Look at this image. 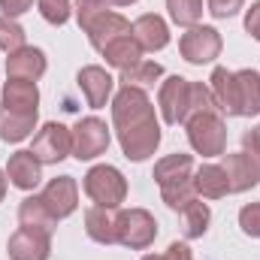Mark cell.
Returning <instances> with one entry per match:
<instances>
[{"instance_id":"obj_1","label":"cell","mask_w":260,"mask_h":260,"mask_svg":"<svg viewBox=\"0 0 260 260\" xmlns=\"http://www.w3.org/2000/svg\"><path fill=\"white\" fill-rule=\"evenodd\" d=\"M112 121H115L118 142L127 160H145L160 145V124L142 88L121 85V91L112 100Z\"/></svg>"},{"instance_id":"obj_2","label":"cell","mask_w":260,"mask_h":260,"mask_svg":"<svg viewBox=\"0 0 260 260\" xmlns=\"http://www.w3.org/2000/svg\"><path fill=\"white\" fill-rule=\"evenodd\" d=\"M85 194L91 197L97 206H106V209H118L127 197V182L124 176L109 167V164H100L94 170H88L85 176Z\"/></svg>"},{"instance_id":"obj_3","label":"cell","mask_w":260,"mask_h":260,"mask_svg":"<svg viewBox=\"0 0 260 260\" xmlns=\"http://www.w3.org/2000/svg\"><path fill=\"white\" fill-rule=\"evenodd\" d=\"M185 124H188V139H191L197 154H203V157L224 154V148H227V130H224V121L218 118V112L194 115Z\"/></svg>"},{"instance_id":"obj_4","label":"cell","mask_w":260,"mask_h":260,"mask_svg":"<svg viewBox=\"0 0 260 260\" xmlns=\"http://www.w3.org/2000/svg\"><path fill=\"white\" fill-rule=\"evenodd\" d=\"M179 52L188 64H209L221 55V34L215 27H188V34H182L179 40Z\"/></svg>"},{"instance_id":"obj_5","label":"cell","mask_w":260,"mask_h":260,"mask_svg":"<svg viewBox=\"0 0 260 260\" xmlns=\"http://www.w3.org/2000/svg\"><path fill=\"white\" fill-rule=\"evenodd\" d=\"M157 236V221L151 218V212L145 209H130L121 212V224H118V242L127 245L133 251H142L154 242Z\"/></svg>"},{"instance_id":"obj_6","label":"cell","mask_w":260,"mask_h":260,"mask_svg":"<svg viewBox=\"0 0 260 260\" xmlns=\"http://www.w3.org/2000/svg\"><path fill=\"white\" fill-rule=\"evenodd\" d=\"M109 148V127L100 118H82L73 127V157L94 160Z\"/></svg>"},{"instance_id":"obj_7","label":"cell","mask_w":260,"mask_h":260,"mask_svg":"<svg viewBox=\"0 0 260 260\" xmlns=\"http://www.w3.org/2000/svg\"><path fill=\"white\" fill-rule=\"evenodd\" d=\"M30 151L37 154L40 164H58V160H64L67 154L73 151V133L64 124L52 121V124H46L34 136V148Z\"/></svg>"},{"instance_id":"obj_8","label":"cell","mask_w":260,"mask_h":260,"mask_svg":"<svg viewBox=\"0 0 260 260\" xmlns=\"http://www.w3.org/2000/svg\"><path fill=\"white\" fill-rule=\"evenodd\" d=\"M160 112L167 124H179L188 121V106H191V82L182 76H170L160 85Z\"/></svg>"},{"instance_id":"obj_9","label":"cell","mask_w":260,"mask_h":260,"mask_svg":"<svg viewBox=\"0 0 260 260\" xmlns=\"http://www.w3.org/2000/svg\"><path fill=\"white\" fill-rule=\"evenodd\" d=\"M9 260H49L52 254V233L34 230V227H18L9 236Z\"/></svg>"},{"instance_id":"obj_10","label":"cell","mask_w":260,"mask_h":260,"mask_svg":"<svg viewBox=\"0 0 260 260\" xmlns=\"http://www.w3.org/2000/svg\"><path fill=\"white\" fill-rule=\"evenodd\" d=\"M43 200V206L52 212V218H67V215H73L76 212V206H79V191H76V182H73V176H58V179H52L49 185H46V191L40 194Z\"/></svg>"},{"instance_id":"obj_11","label":"cell","mask_w":260,"mask_h":260,"mask_svg":"<svg viewBox=\"0 0 260 260\" xmlns=\"http://www.w3.org/2000/svg\"><path fill=\"white\" fill-rule=\"evenodd\" d=\"M37 106H40V91H37L34 82H27V79H9L3 85L0 109L18 112V115H37Z\"/></svg>"},{"instance_id":"obj_12","label":"cell","mask_w":260,"mask_h":260,"mask_svg":"<svg viewBox=\"0 0 260 260\" xmlns=\"http://www.w3.org/2000/svg\"><path fill=\"white\" fill-rule=\"evenodd\" d=\"M233 106H236V115L260 112V73L254 70L233 73Z\"/></svg>"},{"instance_id":"obj_13","label":"cell","mask_w":260,"mask_h":260,"mask_svg":"<svg viewBox=\"0 0 260 260\" xmlns=\"http://www.w3.org/2000/svg\"><path fill=\"white\" fill-rule=\"evenodd\" d=\"M118 224H121V212L115 209H106V206H94L85 212V227H88V236L100 245H112L118 242Z\"/></svg>"},{"instance_id":"obj_14","label":"cell","mask_w":260,"mask_h":260,"mask_svg":"<svg viewBox=\"0 0 260 260\" xmlns=\"http://www.w3.org/2000/svg\"><path fill=\"white\" fill-rule=\"evenodd\" d=\"M76 82H79V88H82L88 106H94V109L106 106V100H109V94H112V85H115L112 76H109L103 67H85V70H79Z\"/></svg>"},{"instance_id":"obj_15","label":"cell","mask_w":260,"mask_h":260,"mask_svg":"<svg viewBox=\"0 0 260 260\" xmlns=\"http://www.w3.org/2000/svg\"><path fill=\"white\" fill-rule=\"evenodd\" d=\"M6 73L9 79H27V82H37L43 73H46V55L34 46H21L15 52H9L6 58Z\"/></svg>"},{"instance_id":"obj_16","label":"cell","mask_w":260,"mask_h":260,"mask_svg":"<svg viewBox=\"0 0 260 260\" xmlns=\"http://www.w3.org/2000/svg\"><path fill=\"white\" fill-rule=\"evenodd\" d=\"M130 34H133V40L139 43V49H145V52H160L167 43H170V27H167V21L160 18V15H142V18H136L133 21V27H130Z\"/></svg>"},{"instance_id":"obj_17","label":"cell","mask_w":260,"mask_h":260,"mask_svg":"<svg viewBox=\"0 0 260 260\" xmlns=\"http://www.w3.org/2000/svg\"><path fill=\"white\" fill-rule=\"evenodd\" d=\"M224 173H227V185H230V194H242V191L254 188V185L260 182L257 167H254V160H251L245 151L227 154V160H224Z\"/></svg>"},{"instance_id":"obj_18","label":"cell","mask_w":260,"mask_h":260,"mask_svg":"<svg viewBox=\"0 0 260 260\" xmlns=\"http://www.w3.org/2000/svg\"><path fill=\"white\" fill-rule=\"evenodd\" d=\"M88 40H91V46L97 49V52H103L109 43H115V40H121V37H127L130 34V21L124 15H118V12H103L88 30Z\"/></svg>"},{"instance_id":"obj_19","label":"cell","mask_w":260,"mask_h":260,"mask_svg":"<svg viewBox=\"0 0 260 260\" xmlns=\"http://www.w3.org/2000/svg\"><path fill=\"white\" fill-rule=\"evenodd\" d=\"M40 160H37V154L34 151H15L12 157H9V167H6V176H9V182L15 185V188H21V191H34L37 185H40Z\"/></svg>"},{"instance_id":"obj_20","label":"cell","mask_w":260,"mask_h":260,"mask_svg":"<svg viewBox=\"0 0 260 260\" xmlns=\"http://www.w3.org/2000/svg\"><path fill=\"white\" fill-rule=\"evenodd\" d=\"M194 179V160L191 154H167L164 160L154 164V182L160 188L176 185V182H188Z\"/></svg>"},{"instance_id":"obj_21","label":"cell","mask_w":260,"mask_h":260,"mask_svg":"<svg viewBox=\"0 0 260 260\" xmlns=\"http://www.w3.org/2000/svg\"><path fill=\"white\" fill-rule=\"evenodd\" d=\"M194 191H197V197H206V200H221L224 194H230L224 167H215V164L200 167L194 176Z\"/></svg>"},{"instance_id":"obj_22","label":"cell","mask_w":260,"mask_h":260,"mask_svg":"<svg viewBox=\"0 0 260 260\" xmlns=\"http://www.w3.org/2000/svg\"><path fill=\"white\" fill-rule=\"evenodd\" d=\"M18 221H21V227H34V230H43V233H52L55 224H58V218H52V212L43 206L40 197L21 200V206H18Z\"/></svg>"},{"instance_id":"obj_23","label":"cell","mask_w":260,"mask_h":260,"mask_svg":"<svg viewBox=\"0 0 260 260\" xmlns=\"http://www.w3.org/2000/svg\"><path fill=\"white\" fill-rule=\"evenodd\" d=\"M103 58H106V64H109V67L127 70V67H133V64H139V61H142V49H139V43L133 40V34H127V37H121V40L109 43V46L103 49Z\"/></svg>"},{"instance_id":"obj_24","label":"cell","mask_w":260,"mask_h":260,"mask_svg":"<svg viewBox=\"0 0 260 260\" xmlns=\"http://www.w3.org/2000/svg\"><path fill=\"white\" fill-rule=\"evenodd\" d=\"M37 127V115H18L9 109H0V139L6 142H21Z\"/></svg>"},{"instance_id":"obj_25","label":"cell","mask_w":260,"mask_h":260,"mask_svg":"<svg viewBox=\"0 0 260 260\" xmlns=\"http://www.w3.org/2000/svg\"><path fill=\"white\" fill-rule=\"evenodd\" d=\"M212 97H215V103H218V109L224 112V115H236V106H233V73L230 70H224V67H218L215 73H212Z\"/></svg>"},{"instance_id":"obj_26","label":"cell","mask_w":260,"mask_h":260,"mask_svg":"<svg viewBox=\"0 0 260 260\" xmlns=\"http://www.w3.org/2000/svg\"><path fill=\"white\" fill-rule=\"evenodd\" d=\"M182 218H185V236L188 239H200L206 230H209V221H212V212H209V206L206 203H188L185 209H182Z\"/></svg>"},{"instance_id":"obj_27","label":"cell","mask_w":260,"mask_h":260,"mask_svg":"<svg viewBox=\"0 0 260 260\" xmlns=\"http://www.w3.org/2000/svg\"><path fill=\"white\" fill-rule=\"evenodd\" d=\"M160 76H164V67L154 64V61H139V64L121 70V82L130 85V88H148V85H154Z\"/></svg>"},{"instance_id":"obj_28","label":"cell","mask_w":260,"mask_h":260,"mask_svg":"<svg viewBox=\"0 0 260 260\" xmlns=\"http://www.w3.org/2000/svg\"><path fill=\"white\" fill-rule=\"evenodd\" d=\"M170 18L182 27H194L203 15V0H167Z\"/></svg>"},{"instance_id":"obj_29","label":"cell","mask_w":260,"mask_h":260,"mask_svg":"<svg viewBox=\"0 0 260 260\" xmlns=\"http://www.w3.org/2000/svg\"><path fill=\"white\" fill-rule=\"evenodd\" d=\"M160 194H164V203H167L170 209L182 212L188 203H194L197 200L194 179H188V182H176V185H167V188H160Z\"/></svg>"},{"instance_id":"obj_30","label":"cell","mask_w":260,"mask_h":260,"mask_svg":"<svg viewBox=\"0 0 260 260\" xmlns=\"http://www.w3.org/2000/svg\"><path fill=\"white\" fill-rule=\"evenodd\" d=\"M215 109H218V103H215L212 91H209L206 85H200V82H191V106H188V118L203 115V112H215Z\"/></svg>"},{"instance_id":"obj_31","label":"cell","mask_w":260,"mask_h":260,"mask_svg":"<svg viewBox=\"0 0 260 260\" xmlns=\"http://www.w3.org/2000/svg\"><path fill=\"white\" fill-rule=\"evenodd\" d=\"M103 12H109V0H76V18L82 30H88Z\"/></svg>"},{"instance_id":"obj_32","label":"cell","mask_w":260,"mask_h":260,"mask_svg":"<svg viewBox=\"0 0 260 260\" xmlns=\"http://www.w3.org/2000/svg\"><path fill=\"white\" fill-rule=\"evenodd\" d=\"M21 46H24V27L3 15V18H0V49H3V52H15V49H21Z\"/></svg>"},{"instance_id":"obj_33","label":"cell","mask_w":260,"mask_h":260,"mask_svg":"<svg viewBox=\"0 0 260 260\" xmlns=\"http://www.w3.org/2000/svg\"><path fill=\"white\" fill-rule=\"evenodd\" d=\"M40 12L49 24H64L70 18V0H40Z\"/></svg>"},{"instance_id":"obj_34","label":"cell","mask_w":260,"mask_h":260,"mask_svg":"<svg viewBox=\"0 0 260 260\" xmlns=\"http://www.w3.org/2000/svg\"><path fill=\"white\" fill-rule=\"evenodd\" d=\"M239 227H242L248 236L260 239V203H251V206H245V209L239 212Z\"/></svg>"},{"instance_id":"obj_35","label":"cell","mask_w":260,"mask_h":260,"mask_svg":"<svg viewBox=\"0 0 260 260\" xmlns=\"http://www.w3.org/2000/svg\"><path fill=\"white\" fill-rule=\"evenodd\" d=\"M242 3L245 0H209V12L215 18H230V15H236L242 9Z\"/></svg>"},{"instance_id":"obj_36","label":"cell","mask_w":260,"mask_h":260,"mask_svg":"<svg viewBox=\"0 0 260 260\" xmlns=\"http://www.w3.org/2000/svg\"><path fill=\"white\" fill-rule=\"evenodd\" d=\"M245 30L260 43V0L257 3H251V9L245 12Z\"/></svg>"},{"instance_id":"obj_37","label":"cell","mask_w":260,"mask_h":260,"mask_svg":"<svg viewBox=\"0 0 260 260\" xmlns=\"http://www.w3.org/2000/svg\"><path fill=\"white\" fill-rule=\"evenodd\" d=\"M30 3H34V0H0V9H3L6 18H15V15H21V12H27Z\"/></svg>"},{"instance_id":"obj_38","label":"cell","mask_w":260,"mask_h":260,"mask_svg":"<svg viewBox=\"0 0 260 260\" xmlns=\"http://www.w3.org/2000/svg\"><path fill=\"white\" fill-rule=\"evenodd\" d=\"M164 260H194V257H191V248H188L185 242H173V245L167 248Z\"/></svg>"},{"instance_id":"obj_39","label":"cell","mask_w":260,"mask_h":260,"mask_svg":"<svg viewBox=\"0 0 260 260\" xmlns=\"http://www.w3.org/2000/svg\"><path fill=\"white\" fill-rule=\"evenodd\" d=\"M242 142H245V154L254 160V167H257V173H260V142L251 136V133H245V139H242Z\"/></svg>"},{"instance_id":"obj_40","label":"cell","mask_w":260,"mask_h":260,"mask_svg":"<svg viewBox=\"0 0 260 260\" xmlns=\"http://www.w3.org/2000/svg\"><path fill=\"white\" fill-rule=\"evenodd\" d=\"M3 194H6V179H3V173H0V200H3Z\"/></svg>"},{"instance_id":"obj_41","label":"cell","mask_w":260,"mask_h":260,"mask_svg":"<svg viewBox=\"0 0 260 260\" xmlns=\"http://www.w3.org/2000/svg\"><path fill=\"white\" fill-rule=\"evenodd\" d=\"M109 3H115V6H130V3H136V0H109Z\"/></svg>"},{"instance_id":"obj_42","label":"cell","mask_w":260,"mask_h":260,"mask_svg":"<svg viewBox=\"0 0 260 260\" xmlns=\"http://www.w3.org/2000/svg\"><path fill=\"white\" fill-rule=\"evenodd\" d=\"M251 136H254V139H257V142H260V124H257V127H254V130H251Z\"/></svg>"},{"instance_id":"obj_43","label":"cell","mask_w":260,"mask_h":260,"mask_svg":"<svg viewBox=\"0 0 260 260\" xmlns=\"http://www.w3.org/2000/svg\"><path fill=\"white\" fill-rule=\"evenodd\" d=\"M142 260H164V257H154V254H151V257H142Z\"/></svg>"}]
</instances>
